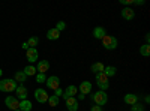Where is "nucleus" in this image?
Segmentation results:
<instances>
[{
	"instance_id": "nucleus-9",
	"label": "nucleus",
	"mask_w": 150,
	"mask_h": 111,
	"mask_svg": "<svg viewBox=\"0 0 150 111\" xmlns=\"http://www.w3.org/2000/svg\"><path fill=\"white\" fill-rule=\"evenodd\" d=\"M66 108L69 110V111H78V108H80V104H78V99L77 98H68L66 99Z\"/></svg>"
},
{
	"instance_id": "nucleus-20",
	"label": "nucleus",
	"mask_w": 150,
	"mask_h": 111,
	"mask_svg": "<svg viewBox=\"0 0 150 111\" xmlns=\"http://www.w3.org/2000/svg\"><path fill=\"white\" fill-rule=\"evenodd\" d=\"M20 111H30L32 110V102L27 101V99H24V101H20Z\"/></svg>"
},
{
	"instance_id": "nucleus-35",
	"label": "nucleus",
	"mask_w": 150,
	"mask_h": 111,
	"mask_svg": "<svg viewBox=\"0 0 150 111\" xmlns=\"http://www.w3.org/2000/svg\"><path fill=\"white\" fill-rule=\"evenodd\" d=\"M2 74H3V71H2V69H0V77H2Z\"/></svg>"
},
{
	"instance_id": "nucleus-22",
	"label": "nucleus",
	"mask_w": 150,
	"mask_h": 111,
	"mask_svg": "<svg viewBox=\"0 0 150 111\" xmlns=\"http://www.w3.org/2000/svg\"><path fill=\"white\" fill-rule=\"evenodd\" d=\"M14 80L17 81V83H24L27 80V77H26V74H24L23 71H18V72H15V77H14Z\"/></svg>"
},
{
	"instance_id": "nucleus-2",
	"label": "nucleus",
	"mask_w": 150,
	"mask_h": 111,
	"mask_svg": "<svg viewBox=\"0 0 150 111\" xmlns=\"http://www.w3.org/2000/svg\"><path fill=\"white\" fill-rule=\"evenodd\" d=\"M92 101L95 102V105H99V107L105 105V104L108 102V96H107V92H104V90H99V92L93 93V96H92Z\"/></svg>"
},
{
	"instance_id": "nucleus-8",
	"label": "nucleus",
	"mask_w": 150,
	"mask_h": 111,
	"mask_svg": "<svg viewBox=\"0 0 150 111\" xmlns=\"http://www.w3.org/2000/svg\"><path fill=\"white\" fill-rule=\"evenodd\" d=\"M77 92H78V87L77 86H74V84H71V86H68V87L65 89V92H63V99L66 101L68 98H74L75 95H77Z\"/></svg>"
},
{
	"instance_id": "nucleus-14",
	"label": "nucleus",
	"mask_w": 150,
	"mask_h": 111,
	"mask_svg": "<svg viewBox=\"0 0 150 111\" xmlns=\"http://www.w3.org/2000/svg\"><path fill=\"white\" fill-rule=\"evenodd\" d=\"M123 101H125V104H128V105H134V104L138 102V96L134 95V93H128V95H125Z\"/></svg>"
},
{
	"instance_id": "nucleus-4",
	"label": "nucleus",
	"mask_w": 150,
	"mask_h": 111,
	"mask_svg": "<svg viewBox=\"0 0 150 111\" xmlns=\"http://www.w3.org/2000/svg\"><path fill=\"white\" fill-rule=\"evenodd\" d=\"M117 39L114 38V36H105V38L102 39V45L107 48V50H116V48H117Z\"/></svg>"
},
{
	"instance_id": "nucleus-3",
	"label": "nucleus",
	"mask_w": 150,
	"mask_h": 111,
	"mask_svg": "<svg viewBox=\"0 0 150 111\" xmlns=\"http://www.w3.org/2000/svg\"><path fill=\"white\" fill-rule=\"evenodd\" d=\"M96 83H98V86H99V89L101 90H107L108 89V77L105 75L104 72H99V74H96Z\"/></svg>"
},
{
	"instance_id": "nucleus-13",
	"label": "nucleus",
	"mask_w": 150,
	"mask_h": 111,
	"mask_svg": "<svg viewBox=\"0 0 150 111\" xmlns=\"http://www.w3.org/2000/svg\"><path fill=\"white\" fill-rule=\"evenodd\" d=\"M93 36H95V38L96 39H104L105 38V36H107V32H105V29L104 27H101V26H98V27H95L93 29Z\"/></svg>"
},
{
	"instance_id": "nucleus-5",
	"label": "nucleus",
	"mask_w": 150,
	"mask_h": 111,
	"mask_svg": "<svg viewBox=\"0 0 150 111\" xmlns=\"http://www.w3.org/2000/svg\"><path fill=\"white\" fill-rule=\"evenodd\" d=\"M5 104H6V107H8L9 110H12V111H15V110L20 108V99H18L17 96H6Z\"/></svg>"
},
{
	"instance_id": "nucleus-25",
	"label": "nucleus",
	"mask_w": 150,
	"mask_h": 111,
	"mask_svg": "<svg viewBox=\"0 0 150 111\" xmlns=\"http://www.w3.org/2000/svg\"><path fill=\"white\" fill-rule=\"evenodd\" d=\"M39 44V39L36 38V36H32V38L27 41V45L30 47V48H36V45Z\"/></svg>"
},
{
	"instance_id": "nucleus-6",
	"label": "nucleus",
	"mask_w": 150,
	"mask_h": 111,
	"mask_svg": "<svg viewBox=\"0 0 150 111\" xmlns=\"http://www.w3.org/2000/svg\"><path fill=\"white\" fill-rule=\"evenodd\" d=\"M35 99L39 104H45L48 101V93L45 89H36L35 90Z\"/></svg>"
},
{
	"instance_id": "nucleus-31",
	"label": "nucleus",
	"mask_w": 150,
	"mask_h": 111,
	"mask_svg": "<svg viewBox=\"0 0 150 111\" xmlns=\"http://www.w3.org/2000/svg\"><path fill=\"white\" fill-rule=\"evenodd\" d=\"M123 5H134V0H122Z\"/></svg>"
},
{
	"instance_id": "nucleus-34",
	"label": "nucleus",
	"mask_w": 150,
	"mask_h": 111,
	"mask_svg": "<svg viewBox=\"0 0 150 111\" xmlns=\"http://www.w3.org/2000/svg\"><path fill=\"white\" fill-rule=\"evenodd\" d=\"M23 48H24V50H26V51H27V50H29V48H30V47L27 45V42H24V44H23Z\"/></svg>"
},
{
	"instance_id": "nucleus-27",
	"label": "nucleus",
	"mask_w": 150,
	"mask_h": 111,
	"mask_svg": "<svg viewBox=\"0 0 150 111\" xmlns=\"http://www.w3.org/2000/svg\"><path fill=\"white\" fill-rule=\"evenodd\" d=\"M56 30H59V32H63L65 29H66V24H65V21H59L57 23V26L54 27Z\"/></svg>"
},
{
	"instance_id": "nucleus-36",
	"label": "nucleus",
	"mask_w": 150,
	"mask_h": 111,
	"mask_svg": "<svg viewBox=\"0 0 150 111\" xmlns=\"http://www.w3.org/2000/svg\"><path fill=\"white\" fill-rule=\"evenodd\" d=\"M15 111H20V110H15Z\"/></svg>"
},
{
	"instance_id": "nucleus-28",
	"label": "nucleus",
	"mask_w": 150,
	"mask_h": 111,
	"mask_svg": "<svg viewBox=\"0 0 150 111\" xmlns=\"http://www.w3.org/2000/svg\"><path fill=\"white\" fill-rule=\"evenodd\" d=\"M131 107H132V108H131V111H144L143 105H141V104H138V102L134 104V105H131Z\"/></svg>"
},
{
	"instance_id": "nucleus-15",
	"label": "nucleus",
	"mask_w": 150,
	"mask_h": 111,
	"mask_svg": "<svg viewBox=\"0 0 150 111\" xmlns=\"http://www.w3.org/2000/svg\"><path fill=\"white\" fill-rule=\"evenodd\" d=\"M48 69H50V63H48L47 60H41V62H38V66H36V71H38V72L45 74Z\"/></svg>"
},
{
	"instance_id": "nucleus-32",
	"label": "nucleus",
	"mask_w": 150,
	"mask_h": 111,
	"mask_svg": "<svg viewBox=\"0 0 150 111\" xmlns=\"http://www.w3.org/2000/svg\"><path fill=\"white\" fill-rule=\"evenodd\" d=\"M134 5H138V6H141V5H144V0H135Z\"/></svg>"
},
{
	"instance_id": "nucleus-33",
	"label": "nucleus",
	"mask_w": 150,
	"mask_h": 111,
	"mask_svg": "<svg viewBox=\"0 0 150 111\" xmlns=\"http://www.w3.org/2000/svg\"><path fill=\"white\" fill-rule=\"evenodd\" d=\"M144 39H146V42H147V45H149V41H150V35H149V33L144 36Z\"/></svg>"
},
{
	"instance_id": "nucleus-12",
	"label": "nucleus",
	"mask_w": 150,
	"mask_h": 111,
	"mask_svg": "<svg viewBox=\"0 0 150 111\" xmlns=\"http://www.w3.org/2000/svg\"><path fill=\"white\" fill-rule=\"evenodd\" d=\"M15 93H17V98H18V99H21V101L27 99V89L24 87L23 84L17 86V89H15Z\"/></svg>"
},
{
	"instance_id": "nucleus-21",
	"label": "nucleus",
	"mask_w": 150,
	"mask_h": 111,
	"mask_svg": "<svg viewBox=\"0 0 150 111\" xmlns=\"http://www.w3.org/2000/svg\"><path fill=\"white\" fill-rule=\"evenodd\" d=\"M116 72H117V68H114V66H105V69H104V74H105L108 78L110 77H114Z\"/></svg>"
},
{
	"instance_id": "nucleus-19",
	"label": "nucleus",
	"mask_w": 150,
	"mask_h": 111,
	"mask_svg": "<svg viewBox=\"0 0 150 111\" xmlns=\"http://www.w3.org/2000/svg\"><path fill=\"white\" fill-rule=\"evenodd\" d=\"M104 69H105V65H104V63H101V62H98V63H93V65L90 66V71H92V72H95V74L104 72Z\"/></svg>"
},
{
	"instance_id": "nucleus-30",
	"label": "nucleus",
	"mask_w": 150,
	"mask_h": 111,
	"mask_svg": "<svg viewBox=\"0 0 150 111\" xmlns=\"http://www.w3.org/2000/svg\"><path fill=\"white\" fill-rule=\"evenodd\" d=\"M90 111H102V107H99V105H93L90 108Z\"/></svg>"
},
{
	"instance_id": "nucleus-10",
	"label": "nucleus",
	"mask_w": 150,
	"mask_h": 111,
	"mask_svg": "<svg viewBox=\"0 0 150 111\" xmlns=\"http://www.w3.org/2000/svg\"><path fill=\"white\" fill-rule=\"evenodd\" d=\"M26 57H27V62H30V63L38 62V57H39L38 50H36V48H29V50L26 51Z\"/></svg>"
},
{
	"instance_id": "nucleus-16",
	"label": "nucleus",
	"mask_w": 150,
	"mask_h": 111,
	"mask_svg": "<svg viewBox=\"0 0 150 111\" xmlns=\"http://www.w3.org/2000/svg\"><path fill=\"white\" fill-rule=\"evenodd\" d=\"M120 14H122V17L125 18V20H132L134 17H135V12L131 9V8H125V9H122V12H120Z\"/></svg>"
},
{
	"instance_id": "nucleus-23",
	"label": "nucleus",
	"mask_w": 150,
	"mask_h": 111,
	"mask_svg": "<svg viewBox=\"0 0 150 111\" xmlns=\"http://www.w3.org/2000/svg\"><path fill=\"white\" fill-rule=\"evenodd\" d=\"M140 54L144 56V57H149V56H150V45H147V44L141 45V47H140Z\"/></svg>"
},
{
	"instance_id": "nucleus-26",
	"label": "nucleus",
	"mask_w": 150,
	"mask_h": 111,
	"mask_svg": "<svg viewBox=\"0 0 150 111\" xmlns=\"http://www.w3.org/2000/svg\"><path fill=\"white\" fill-rule=\"evenodd\" d=\"M35 77H36V83H39V84H41V83H45V80H47L45 74H41V72H38Z\"/></svg>"
},
{
	"instance_id": "nucleus-17",
	"label": "nucleus",
	"mask_w": 150,
	"mask_h": 111,
	"mask_svg": "<svg viewBox=\"0 0 150 111\" xmlns=\"http://www.w3.org/2000/svg\"><path fill=\"white\" fill-rule=\"evenodd\" d=\"M47 38H48L50 41H56V39L60 38V32L56 30V29H50V30L47 32Z\"/></svg>"
},
{
	"instance_id": "nucleus-18",
	"label": "nucleus",
	"mask_w": 150,
	"mask_h": 111,
	"mask_svg": "<svg viewBox=\"0 0 150 111\" xmlns=\"http://www.w3.org/2000/svg\"><path fill=\"white\" fill-rule=\"evenodd\" d=\"M23 72L26 74V77H33V75H36L38 74V71H36V66H33V65H29V66H26L23 69Z\"/></svg>"
},
{
	"instance_id": "nucleus-7",
	"label": "nucleus",
	"mask_w": 150,
	"mask_h": 111,
	"mask_svg": "<svg viewBox=\"0 0 150 111\" xmlns=\"http://www.w3.org/2000/svg\"><path fill=\"white\" fill-rule=\"evenodd\" d=\"M45 83H47V87H48V89H51V90H56V89L60 87V80H59L56 75L48 77V78L45 80Z\"/></svg>"
},
{
	"instance_id": "nucleus-29",
	"label": "nucleus",
	"mask_w": 150,
	"mask_h": 111,
	"mask_svg": "<svg viewBox=\"0 0 150 111\" xmlns=\"http://www.w3.org/2000/svg\"><path fill=\"white\" fill-rule=\"evenodd\" d=\"M62 95H63V90H62L60 87L54 90V96H57V98H59V96H62Z\"/></svg>"
},
{
	"instance_id": "nucleus-1",
	"label": "nucleus",
	"mask_w": 150,
	"mask_h": 111,
	"mask_svg": "<svg viewBox=\"0 0 150 111\" xmlns=\"http://www.w3.org/2000/svg\"><path fill=\"white\" fill-rule=\"evenodd\" d=\"M18 83L14 78H5V80H0V92H15Z\"/></svg>"
},
{
	"instance_id": "nucleus-11",
	"label": "nucleus",
	"mask_w": 150,
	"mask_h": 111,
	"mask_svg": "<svg viewBox=\"0 0 150 111\" xmlns=\"http://www.w3.org/2000/svg\"><path fill=\"white\" fill-rule=\"evenodd\" d=\"M78 90H80V93L81 95H89L90 92H92V83L90 81H83L81 84H80V87H78Z\"/></svg>"
},
{
	"instance_id": "nucleus-24",
	"label": "nucleus",
	"mask_w": 150,
	"mask_h": 111,
	"mask_svg": "<svg viewBox=\"0 0 150 111\" xmlns=\"http://www.w3.org/2000/svg\"><path fill=\"white\" fill-rule=\"evenodd\" d=\"M48 104H50V107H57L59 105V98L57 96H48V101H47Z\"/></svg>"
}]
</instances>
